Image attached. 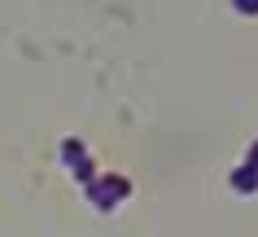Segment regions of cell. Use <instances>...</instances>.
<instances>
[{
	"label": "cell",
	"mask_w": 258,
	"mask_h": 237,
	"mask_svg": "<svg viewBox=\"0 0 258 237\" xmlns=\"http://www.w3.org/2000/svg\"><path fill=\"white\" fill-rule=\"evenodd\" d=\"M232 5H236V9H241V14H249V18L258 14V0H232Z\"/></svg>",
	"instance_id": "6da1fadb"
}]
</instances>
